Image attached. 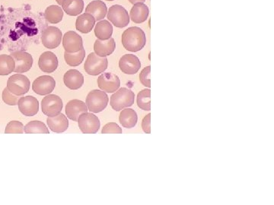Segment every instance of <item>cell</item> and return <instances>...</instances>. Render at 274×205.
Here are the masks:
<instances>
[{"label": "cell", "mask_w": 274, "mask_h": 205, "mask_svg": "<svg viewBox=\"0 0 274 205\" xmlns=\"http://www.w3.org/2000/svg\"><path fill=\"white\" fill-rule=\"evenodd\" d=\"M122 41L126 50L135 53L145 46L146 37L145 32L140 27H131L124 32Z\"/></svg>", "instance_id": "cell-1"}, {"label": "cell", "mask_w": 274, "mask_h": 205, "mask_svg": "<svg viewBox=\"0 0 274 205\" xmlns=\"http://www.w3.org/2000/svg\"><path fill=\"white\" fill-rule=\"evenodd\" d=\"M135 94L126 88H122L115 91L110 97V106L116 111H120L126 107H131L134 104Z\"/></svg>", "instance_id": "cell-2"}, {"label": "cell", "mask_w": 274, "mask_h": 205, "mask_svg": "<svg viewBox=\"0 0 274 205\" xmlns=\"http://www.w3.org/2000/svg\"><path fill=\"white\" fill-rule=\"evenodd\" d=\"M108 101V97L104 91L93 90L87 95L86 104L91 113H98L107 107Z\"/></svg>", "instance_id": "cell-3"}, {"label": "cell", "mask_w": 274, "mask_h": 205, "mask_svg": "<svg viewBox=\"0 0 274 205\" xmlns=\"http://www.w3.org/2000/svg\"><path fill=\"white\" fill-rule=\"evenodd\" d=\"M108 65L107 57H100L96 53H91L84 62V69L88 75L96 76L103 73L107 69Z\"/></svg>", "instance_id": "cell-4"}, {"label": "cell", "mask_w": 274, "mask_h": 205, "mask_svg": "<svg viewBox=\"0 0 274 205\" xmlns=\"http://www.w3.org/2000/svg\"><path fill=\"white\" fill-rule=\"evenodd\" d=\"M30 80L21 73L12 75L7 81V88L16 95L22 96L27 94L30 89Z\"/></svg>", "instance_id": "cell-5"}, {"label": "cell", "mask_w": 274, "mask_h": 205, "mask_svg": "<svg viewBox=\"0 0 274 205\" xmlns=\"http://www.w3.org/2000/svg\"><path fill=\"white\" fill-rule=\"evenodd\" d=\"M108 19L116 27L123 28L129 24L130 15L128 11L122 5H114L107 12Z\"/></svg>", "instance_id": "cell-6"}, {"label": "cell", "mask_w": 274, "mask_h": 205, "mask_svg": "<svg viewBox=\"0 0 274 205\" xmlns=\"http://www.w3.org/2000/svg\"><path fill=\"white\" fill-rule=\"evenodd\" d=\"M62 106L60 97L55 94H48L42 102V112L48 117H54L60 113Z\"/></svg>", "instance_id": "cell-7"}, {"label": "cell", "mask_w": 274, "mask_h": 205, "mask_svg": "<svg viewBox=\"0 0 274 205\" xmlns=\"http://www.w3.org/2000/svg\"><path fill=\"white\" fill-rule=\"evenodd\" d=\"M80 130L84 134H96L100 128V121L98 116L92 113H84L78 119Z\"/></svg>", "instance_id": "cell-8"}, {"label": "cell", "mask_w": 274, "mask_h": 205, "mask_svg": "<svg viewBox=\"0 0 274 205\" xmlns=\"http://www.w3.org/2000/svg\"><path fill=\"white\" fill-rule=\"evenodd\" d=\"M62 38V31L54 26H49L42 31V43L48 49H53L58 47Z\"/></svg>", "instance_id": "cell-9"}, {"label": "cell", "mask_w": 274, "mask_h": 205, "mask_svg": "<svg viewBox=\"0 0 274 205\" xmlns=\"http://www.w3.org/2000/svg\"><path fill=\"white\" fill-rule=\"evenodd\" d=\"M10 56L14 59L16 67L14 72L16 73H24L32 68L33 65V57L30 53L24 51H16Z\"/></svg>", "instance_id": "cell-10"}, {"label": "cell", "mask_w": 274, "mask_h": 205, "mask_svg": "<svg viewBox=\"0 0 274 205\" xmlns=\"http://www.w3.org/2000/svg\"><path fill=\"white\" fill-rule=\"evenodd\" d=\"M56 81L50 75H42L34 81L32 89L39 95H48L54 90Z\"/></svg>", "instance_id": "cell-11"}, {"label": "cell", "mask_w": 274, "mask_h": 205, "mask_svg": "<svg viewBox=\"0 0 274 205\" xmlns=\"http://www.w3.org/2000/svg\"><path fill=\"white\" fill-rule=\"evenodd\" d=\"M99 88L106 93H114L119 89L120 81L119 77L110 72L102 73L98 78Z\"/></svg>", "instance_id": "cell-12"}, {"label": "cell", "mask_w": 274, "mask_h": 205, "mask_svg": "<svg viewBox=\"0 0 274 205\" xmlns=\"http://www.w3.org/2000/svg\"><path fill=\"white\" fill-rule=\"evenodd\" d=\"M62 39V46L67 53H76L83 47L82 38L76 32H66Z\"/></svg>", "instance_id": "cell-13"}, {"label": "cell", "mask_w": 274, "mask_h": 205, "mask_svg": "<svg viewBox=\"0 0 274 205\" xmlns=\"http://www.w3.org/2000/svg\"><path fill=\"white\" fill-rule=\"evenodd\" d=\"M119 67L124 73L134 75L140 69L141 62L135 55L125 54L120 59Z\"/></svg>", "instance_id": "cell-14"}, {"label": "cell", "mask_w": 274, "mask_h": 205, "mask_svg": "<svg viewBox=\"0 0 274 205\" xmlns=\"http://www.w3.org/2000/svg\"><path fill=\"white\" fill-rule=\"evenodd\" d=\"M18 110L26 116H33L39 111V102L33 96L22 97L18 100Z\"/></svg>", "instance_id": "cell-15"}, {"label": "cell", "mask_w": 274, "mask_h": 205, "mask_svg": "<svg viewBox=\"0 0 274 205\" xmlns=\"http://www.w3.org/2000/svg\"><path fill=\"white\" fill-rule=\"evenodd\" d=\"M38 66L42 72L45 73H52L58 68V57L50 51H46L40 55L38 60Z\"/></svg>", "instance_id": "cell-16"}, {"label": "cell", "mask_w": 274, "mask_h": 205, "mask_svg": "<svg viewBox=\"0 0 274 205\" xmlns=\"http://www.w3.org/2000/svg\"><path fill=\"white\" fill-rule=\"evenodd\" d=\"M88 112L86 104L82 100H70L66 106V113L67 117L74 121H78L80 115Z\"/></svg>", "instance_id": "cell-17"}, {"label": "cell", "mask_w": 274, "mask_h": 205, "mask_svg": "<svg viewBox=\"0 0 274 205\" xmlns=\"http://www.w3.org/2000/svg\"><path fill=\"white\" fill-rule=\"evenodd\" d=\"M64 84L71 90H78L84 84V77L80 71L70 69L66 72L64 77Z\"/></svg>", "instance_id": "cell-18"}, {"label": "cell", "mask_w": 274, "mask_h": 205, "mask_svg": "<svg viewBox=\"0 0 274 205\" xmlns=\"http://www.w3.org/2000/svg\"><path fill=\"white\" fill-rule=\"evenodd\" d=\"M116 48L114 39L110 37L108 40H102L97 39L94 42V53L100 57H106L114 53Z\"/></svg>", "instance_id": "cell-19"}, {"label": "cell", "mask_w": 274, "mask_h": 205, "mask_svg": "<svg viewBox=\"0 0 274 205\" xmlns=\"http://www.w3.org/2000/svg\"><path fill=\"white\" fill-rule=\"evenodd\" d=\"M86 12L90 13L94 17L96 21H99L106 18L108 8L106 4L102 0H94L87 5Z\"/></svg>", "instance_id": "cell-20"}, {"label": "cell", "mask_w": 274, "mask_h": 205, "mask_svg": "<svg viewBox=\"0 0 274 205\" xmlns=\"http://www.w3.org/2000/svg\"><path fill=\"white\" fill-rule=\"evenodd\" d=\"M46 123L50 129L56 133L65 132L68 127V119L62 113H59L54 117H48Z\"/></svg>", "instance_id": "cell-21"}, {"label": "cell", "mask_w": 274, "mask_h": 205, "mask_svg": "<svg viewBox=\"0 0 274 205\" xmlns=\"http://www.w3.org/2000/svg\"><path fill=\"white\" fill-rule=\"evenodd\" d=\"M150 14L148 6L144 3L134 4L130 13V18L136 24H141L146 21Z\"/></svg>", "instance_id": "cell-22"}, {"label": "cell", "mask_w": 274, "mask_h": 205, "mask_svg": "<svg viewBox=\"0 0 274 205\" xmlns=\"http://www.w3.org/2000/svg\"><path fill=\"white\" fill-rule=\"evenodd\" d=\"M96 22V19L91 14L88 12L83 13L77 18L76 27L81 33H88L92 31Z\"/></svg>", "instance_id": "cell-23"}, {"label": "cell", "mask_w": 274, "mask_h": 205, "mask_svg": "<svg viewBox=\"0 0 274 205\" xmlns=\"http://www.w3.org/2000/svg\"><path fill=\"white\" fill-rule=\"evenodd\" d=\"M113 33V27L108 20L98 21L94 27V34L98 39L102 40H108Z\"/></svg>", "instance_id": "cell-24"}, {"label": "cell", "mask_w": 274, "mask_h": 205, "mask_svg": "<svg viewBox=\"0 0 274 205\" xmlns=\"http://www.w3.org/2000/svg\"><path fill=\"white\" fill-rule=\"evenodd\" d=\"M62 8L67 14L70 16L80 15L84 8L83 0H64Z\"/></svg>", "instance_id": "cell-25"}, {"label": "cell", "mask_w": 274, "mask_h": 205, "mask_svg": "<svg viewBox=\"0 0 274 205\" xmlns=\"http://www.w3.org/2000/svg\"><path fill=\"white\" fill-rule=\"evenodd\" d=\"M138 120L136 112L132 109H125L120 113L119 121L123 127L131 129L136 126Z\"/></svg>", "instance_id": "cell-26"}, {"label": "cell", "mask_w": 274, "mask_h": 205, "mask_svg": "<svg viewBox=\"0 0 274 205\" xmlns=\"http://www.w3.org/2000/svg\"><path fill=\"white\" fill-rule=\"evenodd\" d=\"M45 19L50 24H58L64 18V10L58 5H50L44 11Z\"/></svg>", "instance_id": "cell-27"}, {"label": "cell", "mask_w": 274, "mask_h": 205, "mask_svg": "<svg viewBox=\"0 0 274 205\" xmlns=\"http://www.w3.org/2000/svg\"><path fill=\"white\" fill-rule=\"evenodd\" d=\"M16 63L10 55H0V75H8L14 72Z\"/></svg>", "instance_id": "cell-28"}, {"label": "cell", "mask_w": 274, "mask_h": 205, "mask_svg": "<svg viewBox=\"0 0 274 205\" xmlns=\"http://www.w3.org/2000/svg\"><path fill=\"white\" fill-rule=\"evenodd\" d=\"M84 56H86V50L83 47L76 53H67V52L64 53V59L67 65L70 66H78L84 60Z\"/></svg>", "instance_id": "cell-29"}, {"label": "cell", "mask_w": 274, "mask_h": 205, "mask_svg": "<svg viewBox=\"0 0 274 205\" xmlns=\"http://www.w3.org/2000/svg\"><path fill=\"white\" fill-rule=\"evenodd\" d=\"M26 134H49V129L44 123L40 121L29 122L24 128Z\"/></svg>", "instance_id": "cell-30"}, {"label": "cell", "mask_w": 274, "mask_h": 205, "mask_svg": "<svg viewBox=\"0 0 274 205\" xmlns=\"http://www.w3.org/2000/svg\"><path fill=\"white\" fill-rule=\"evenodd\" d=\"M151 91L150 89H144L137 95V105L141 110L150 111L151 110V101H150Z\"/></svg>", "instance_id": "cell-31"}, {"label": "cell", "mask_w": 274, "mask_h": 205, "mask_svg": "<svg viewBox=\"0 0 274 205\" xmlns=\"http://www.w3.org/2000/svg\"><path fill=\"white\" fill-rule=\"evenodd\" d=\"M24 125L18 121H11L7 124L5 129L6 134H22L24 133Z\"/></svg>", "instance_id": "cell-32"}, {"label": "cell", "mask_w": 274, "mask_h": 205, "mask_svg": "<svg viewBox=\"0 0 274 205\" xmlns=\"http://www.w3.org/2000/svg\"><path fill=\"white\" fill-rule=\"evenodd\" d=\"M21 97L18 95L12 94L8 91V88H5L2 91V100L6 104L10 106H16L18 104V100Z\"/></svg>", "instance_id": "cell-33"}, {"label": "cell", "mask_w": 274, "mask_h": 205, "mask_svg": "<svg viewBox=\"0 0 274 205\" xmlns=\"http://www.w3.org/2000/svg\"><path fill=\"white\" fill-rule=\"evenodd\" d=\"M150 70H151V66L145 67V68L141 71L140 75V81L142 83V85L147 88L151 87V83H150Z\"/></svg>", "instance_id": "cell-34"}, {"label": "cell", "mask_w": 274, "mask_h": 205, "mask_svg": "<svg viewBox=\"0 0 274 205\" xmlns=\"http://www.w3.org/2000/svg\"><path fill=\"white\" fill-rule=\"evenodd\" d=\"M102 134L115 133L122 134V129L116 123H109L103 127L102 130Z\"/></svg>", "instance_id": "cell-35"}, {"label": "cell", "mask_w": 274, "mask_h": 205, "mask_svg": "<svg viewBox=\"0 0 274 205\" xmlns=\"http://www.w3.org/2000/svg\"><path fill=\"white\" fill-rule=\"evenodd\" d=\"M150 122H151V114L148 115L144 117L142 122V129L144 132L146 134H150L151 132V126H150Z\"/></svg>", "instance_id": "cell-36"}, {"label": "cell", "mask_w": 274, "mask_h": 205, "mask_svg": "<svg viewBox=\"0 0 274 205\" xmlns=\"http://www.w3.org/2000/svg\"><path fill=\"white\" fill-rule=\"evenodd\" d=\"M130 3L132 4H136V3H139V2H141V3H144V2H146V0H128Z\"/></svg>", "instance_id": "cell-37"}, {"label": "cell", "mask_w": 274, "mask_h": 205, "mask_svg": "<svg viewBox=\"0 0 274 205\" xmlns=\"http://www.w3.org/2000/svg\"><path fill=\"white\" fill-rule=\"evenodd\" d=\"M56 2H58V4H59V5H62V1H64V0H56Z\"/></svg>", "instance_id": "cell-38"}, {"label": "cell", "mask_w": 274, "mask_h": 205, "mask_svg": "<svg viewBox=\"0 0 274 205\" xmlns=\"http://www.w3.org/2000/svg\"><path fill=\"white\" fill-rule=\"evenodd\" d=\"M107 1H114V0H107Z\"/></svg>", "instance_id": "cell-39"}]
</instances>
